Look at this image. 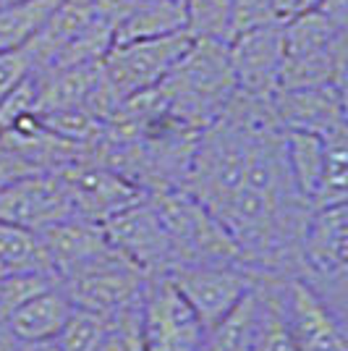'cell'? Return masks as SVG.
<instances>
[{
  "instance_id": "6da1fadb",
  "label": "cell",
  "mask_w": 348,
  "mask_h": 351,
  "mask_svg": "<svg viewBox=\"0 0 348 351\" xmlns=\"http://www.w3.org/2000/svg\"><path fill=\"white\" fill-rule=\"evenodd\" d=\"M160 89L168 113L175 121L202 132L225 110V105L238 92L228 43L191 37L184 56L160 82Z\"/></svg>"
},
{
  "instance_id": "7a4b0ae2",
  "label": "cell",
  "mask_w": 348,
  "mask_h": 351,
  "mask_svg": "<svg viewBox=\"0 0 348 351\" xmlns=\"http://www.w3.org/2000/svg\"><path fill=\"white\" fill-rule=\"evenodd\" d=\"M301 267L299 276L314 291L346 315V280H348V207H312L301 236Z\"/></svg>"
},
{
  "instance_id": "3957f363",
  "label": "cell",
  "mask_w": 348,
  "mask_h": 351,
  "mask_svg": "<svg viewBox=\"0 0 348 351\" xmlns=\"http://www.w3.org/2000/svg\"><path fill=\"white\" fill-rule=\"evenodd\" d=\"M147 278H149L147 270L126 260L121 252L110 249L95 257L92 263L69 273L60 280V286L66 289L76 307L113 317L116 312L134 304L145 293Z\"/></svg>"
},
{
  "instance_id": "277c9868",
  "label": "cell",
  "mask_w": 348,
  "mask_h": 351,
  "mask_svg": "<svg viewBox=\"0 0 348 351\" xmlns=\"http://www.w3.org/2000/svg\"><path fill=\"white\" fill-rule=\"evenodd\" d=\"M204 325L168 273H149L142 293V351H202Z\"/></svg>"
},
{
  "instance_id": "5b68a950",
  "label": "cell",
  "mask_w": 348,
  "mask_h": 351,
  "mask_svg": "<svg viewBox=\"0 0 348 351\" xmlns=\"http://www.w3.org/2000/svg\"><path fill=\"white\" fill-rule=\"evenodd\" d=\"M175 291L194 309L204 330L254 289L257 273L238 263H184L165 270Z\"/></svg>"
},
{
  "instance_id": "8992f818",
  "label": "cell",
  "mask_w": 348,
  "mask_h": 351,
  "mask_svg": "<svg viewBox=\"0 0 348 351\" xmlns=\"http://www.w3.org/2000/svg\"><path fill=\"white\" fill-rule=\"evenodd\" d=\"M189 43V32L155 37V40L116 43L110 45V50L102 58V73L118 95V100H123L134 92L160 84L175 66V60L184 56Z\"/></svg>"
},
{
  "instance_id": "52a82bcc",
  "label": "cell",
  "mask_w": 348,
  "mask_h": 351,
  "mask_svg": "<svg viewBox=\"0 0 348 351\" xmlns=\"http://www.w3.org/2000/svg\"><path fill=\"white\" fill-rule=\"evenodd\" d=\"M283 315L296 351H348L346 315L330 307L301 276L283 278Z\"/></svg>"
},
{
  "instance_id": "ba28073f",
  "label": "cell",
  "mask_w": 348,
  "mask_h": 351,
  "mask_svg": "<svg viewBox=\"0 0 348 351\" xmlns=\"http://www.w3.org/2000/svg\"><path fill=\"white\" fill-rule=\"evenodd\" d=\"M110 247L147 273H165L173 265V244L149 197L118 210L102 223Z\"/></svg>"
},
{
  "instance_id": "9c48e42d",
  "label": "cell",
  "mask_w": 348,
  "mask_h": 351,
  "mask_svg": "<svg viewBox=\"0 0 348 351\" xmlns=\"http://www.w3.org/2000/svg\"><path fill=\"white\" fill-rule=\"evenodd\" d=\"M58 171L71 197L73 215L100 223V226L110 215H116L118 210L134 205L136 199L145 197V191L134 181L92 158L69 162Z\"/></svg>"
},
{
  "instance_id": "30bf717a",
  "label": "cell",
  "mask_w": 348,
  "mask_h": 351,
  "mask_svg": "<svg viewBox=\"0 0 348 351\" xmlns=\"http://www.w3.org/2000/svg\"><path fill=\"white\" fill-rule=\"evenodd\" d=\"M69 215L73 207L60 171H37L0 186V220L5 223L37 234Z\"/></svg>"
},
{
  "instance_id": "8fae6325",
  "label": "cell",
  "mask_w": 348,
  "mask_h": 351,
  "mask_svg": "<svg viewBox=\"0 0 348 351\" xmlns=\"http://www.w3.org/2000/svg\"><path fill=\"white\" fill-rule=\"evenodd\" d=\"M231 66L238 92L273 100L280 87L283 66V24H264L228 40Z\"/></svg>"
},
{
  "instance_id": "7c38bea8",
  "label": "cell",
  "mask_w": 348,
  "mask_h": 351,
  "mask_svg": "<svg viewBox=\"0 0 348 351\" xmlns=\"http://www.w3.org/2000/svg\"><path fill=\"white\" fill-rule=\"evenodd\" d=\"M273 113L283 132H309L322 139L348 132L343 87L277 89L273 95Z\"/></svg>"
},
{
  "instance_id": "4fadbf2b",
  "label": "cell",
  "mask_w": 348,
  "mask_h": 351,
  "mask_svg": "<svg viewBox=\"0 0 348 351\" xmlns=\"http://www.w3.org/2000/svg\"><path fill=\"white\" fill-rule=\"evenodd\" d=\"M37 241L50 273L58 280L113 249L100 223H92L79 215H69L58 223L45 226L42 231H37Z\"/></svg>"
},
{
  "instance_id": "5bb4252c",
  "label": "cell",
  "mask_w": 348,
  "mask_h": 351,
  "mask_svg": "<svg viewBox=\"0 0 348 351\" xmlns=\"http://www.w3.org/2000/svg\"><path fill=\"white\" fill-rule=\"evenodd\" d=\"M73 312L71 296L60 283H53L34 296L16 304L5 317L0 320L8 325V330L21 341H50L58 336L63 322Z\"/></svg>"
},
{
  "instance_id": "9a60e30c",
  "label": "cell",
  "mask_w": 348,
  "mask_h": 351,
  "mask_svg": "<svg viewBox=\"0 0 348 351\" xmlns=\"http://www.w3.org/2000/svg\"><path fill=\"white\" fill-rule=\"evenodd\" d=\"M186 32V5L184 0H139L116 29L113 45L131 40H155Z\"/></svg>"
},
{
  "instance_id": "2e32d148",
  "label": "cell",
  "mask_w": 348,
  "mask_h": 351,
  "mask_svg": "<svg viewBox=\"0 0 348 351\" xmlns=\"http://www.w3.org/2000/svg\"><path fill=\"white\" fill-rule=\"evenodd\" d=\"M283 278L286 276H257V330L251 351H296L288 322L283 315Z\"/></svg>"
},
{
  "instance_id": "e0dca14e",
  "label": "cell",
  "mask_w": 348,
  "mask_h": 351,
  "mask_svg": "<svg viewBox=\"0 0 348 351\" xmlns=\"http://www.w3.org/2000/svg\"><path fill=\"white\" fill-rule=\"evenodd\" d=\"M257 283L215 325L204 330L202 351H251L257 330Z\"/></svg>"
},
{
  "instance_id": "ac0fdd59",
  "label": "cell",
  "mask_w": 348,
  "mask_h": 351,
  "mask_svg": "<svg viewBox=\"0 0 348 351\" xmlns=\"http://www.w3.org/2000/svg\"><path fill=\"white\" fill-rule=\"evenodd\" d=\"M286 160L299 194L312 205L325 168V139L309 132H286Z\"/></svg>"
},
{
  "instance_id": "d6986e66",
  "label": "cell",
  "mask_w": 348,
  "mask_h": 351,
  "mask_svg": "<svg viewBox=\"0 0 348 351\" xmlns=\"http://www.w3.org/2000/svg\"><path fill=\"white\" fill-rule=\"evenodd\" d=\"M60 0H18L0 8V50L24 47L45 27Z\"/></svg>"
},
{
  "instance_id": "ffe728a7",
  "label": "cell",
  "mask_w": 348,
  "mask_h": 351,
  "mask_svg": "<svg viewBox=\"0 0 348 351\" xmlns=\"http://www.w3.org/2000/svg\"><path fill=\"white\" fill-rule=\"evenodd\" d=\"M346 134L325 136V168L312 207L346 205L348 197V142Z\"/></svg>"
},
{
  "instance_id": "44dd1931",
  "label": "cell",
  "mask_w": 348,
  "mask_h": 351,
  "mask_svg": "<svg viewBox=\"0 0 348 351\" xmlns=\"http://www.w3.org/2000/svg\"><path fill=\"white\" fill-rule=\"evenodd\" d=\"M110 325H113L110 315H100L73 304V312L53 341L58 343L60 351H100L110 333Z\"/></svg>"
},
{
  "instance_id": "7402d4cb",
  "label": "cell",
  "mask_w": 348,
  "mask_h": 351,
  "mask_svg": "<svg viewBox=\"0 0 348 351\" xmlns=\"http://www.w3.org/2000/svg\"><path fill=\"white\" fill-rule=\"evenodd\" d=\"M0 265L5 267V273H16V270L50 273L37 234L21 228V226H14V223H5V220H0Z\"/></svg>"
},
{
  "instance_id": "603a6c76",
  "label": "cell",
  "mask_w": 348,
  "mask_h": 351,
  "mask_svg": "<svg viewBox=\"0 0 348 351\" xmlns=\"http://www.w3.org/2000/svg\"><path fill=\"white\" fill-rule=\"evenodd\" d=\"M186 32L204 40H231L233 0H184Z\"/></svg>"
},
{
  "instance_id": "cb8c5ba5",
  "label": "cell",
  "mask_w": 348,
  "mask_h": 351,
  "mask_svg": "<svg viewBox=\"0 0 348 351\" xmlns=\"http://www.w3.org/2000/svg\"><path fill=\"white\" fill-rule=\"evenodd\" d=\"M32 73H34V66H32V56L27 47L0 50V100Z\"/></svg>"
},
{
  "instance_id": "d4e9b609",
  "label": "cell",
  "mask_w": 348,
  "mask_h": 351,
  "mask_svg": "<svg viewBox=\"0 0 348 351\" xmlns=\"http://www.w3.org/2000/svg\"><path fill=\"white\" fill-rule=\"evenodd\" d=\"M95 3V14L97 19H102L105 24H110L116 29L118 24L136 8L139 0H92Z\"/></svg>"
},
{
  "instance_id": "484cf974",
  "label": "cell",
  "mask_w": 348,
  "mask_h": 351,
  "mask_svg": "<svg viewBox=\"0 0 348 351\" xmlns=\"http://www.w3.org/2000/svg\"><path fill=\"white\" fill-rule=\"evenodd\" d=\"M16 351H60V349L53 338H50V341H21V338H18Z\"/></svg>"
},
{
  "instance_id": "4316f807",
  "label": "cell",
  "mask_w": 348,
  "mask_h": 351,
  "mask_svg": "<svg viewBox=\"0 0 348 351\" xmlns=\"http://www.w3.org/2000/svg\"><path fill=\"white\" fill-rule=\"evenodd\" d=\"M18 346V338L8 330V325L0 320V351H16Z\"/></svg>"
},
{
  "instance_id": "83f0119b",
  "label": "cell",
  "mask_w": 348,
  "mask_h": 351,
  "mask_svg": "<svg viewBox=\"0 0 348 351\" xmlns=\"http://www.w3.org/2000/svg\"><path fill=\"white\" fill-rule=\"evenodd\" d=\"M11 3H18V0H0V8H3V5H11Z\"/></svg>"
},
{
  "instance_id": "f1b7e54d",
  "label": "cell",
  "mask_w": 348,
  "mask_h": 351,
  "mask_svg": "<svg viewBox=\"0 0 348 351\" xmlns=\"http://www.w3.org/2000/svg\"><path fill=\"white\" fill-rule=\"evenodd\" d=\"M0 278H3V276H0Z\"/></svg>"
}]
</instances>
